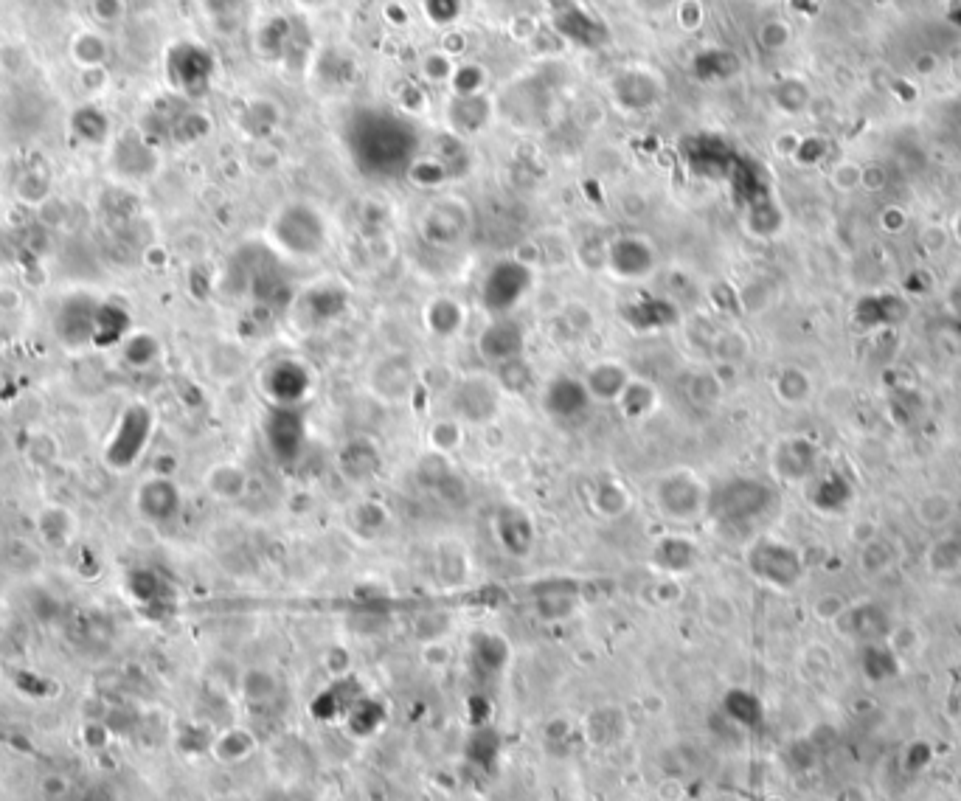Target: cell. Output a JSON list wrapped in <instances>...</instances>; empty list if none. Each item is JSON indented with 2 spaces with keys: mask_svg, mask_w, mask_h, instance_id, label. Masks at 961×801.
I'll use <instances>...</instances> for the list:
<instances>
[{
  "mask_svg": "<svg viewBox=\"0 0 961 801\" xmlns=\"http://www.w3.org/2000/svg\"><path fill=\"white\" fill-rule=\"evenodd\" d=\"M155 436V414L144 402H133L113 422L110 433L104 436L102 461L110 473H130L138 461L144 459L149 442Z\"/></svg>",
  "mask_w": 961,
  "mask_h": 801,
  "instance_id": "6da1fadb",
  "label": "cell"
},
{
  "mask_svg": "<svg viewBox=\"0 0 961 801\" xmlns=\"http://www.w3.org/2000/svg\"><path fill=\"white\" fill-rule=\"evenodd\" d=\"M773 501V490L762 484L759 478H728L709 490V512L711 518L723 523H745V520L759 518Z\"/></svg>",
  "mask_w": 961,
  "mask_h": 801,
  "instance_id": "7a4b0ae2",
  "label": "cell"
},
{
  "mask_svg": "<svg viewBox=\"0 0 961 801\" xmlns=\"http://www.w3.org/2000/svg\"><path fill=\"white\" fill-rule=\"evenodd\" d=\"M655 506L672 520H697L709 512V487L692 470H672L655 484Z\"/></svg>",
  "mask_w": 961,
  "mask_h": 801,
  "instance_id": "3957f363",
  "label": "cell"
},
{
  "mask_svg": "<svg viewBox=\"0 0 961 801\" xmlns=\"http://www.w3.org/2000/svg\"><path fill=\"white\" fill-rule=\"evenodd\" d=\"M273 237L281 251L293 256H315L326 245V223L312 206H287L273 223Z\"/></svg>",
  "mask_w": 961,
  "mask_h": 801,
  "instance_id": "277c9868",
  "label": "cell"
},
{
  "mask_svg": "<svg viewBox=\"0 0 961 801\" xmlns=\"http://www.w3.org/2000/svg\"><path fill=\"white\" fill-rule=\"evenodd\" d=\"M532 287V270L523 262H501L481 284V304L492 318H506Z\"/></svg>",
  "mask_w": 961,
  "mask_h": 801,
  "instance_id": "5b68a950",
  "label": "cell"
},
{
  "mask_svg": "<svg viewBox=\"0 0 961 801\" xmlns=\"http://www.w3.org/2000/svg\"><path fill=\"white\" fill-rule=\"evenodd\" d=\"M748 565L756 577L768 582L773 588H793L801 579V557L799 551L779 540H756L754 549L748 551Z\"/></svg>",
  "mask_w": 961,
  "mask_h": 801,
  "instance_id": "8992f818",
  "label": "cell"
},
{
  "mask_svg": "<svg viewBox=\"0 0 961 801\" xmlns=\"http://www.w3.org/2000/svg\"><path fill=\"white\" fill-rule=\"evenodd\" d=\"M265 442L273 459L290 464L301 456L307 442V419L298 405H273L265 419Z\"/></svg>",
  "mask_w": 961,
  "mask_h": 801,
  "instance_id": "52a82bcc",
  "label": "cell"
},
{
  "mask_svg": "<svg viewBox=\"0 0 961 801\" xmlns=\"http://www.w3.org/2000/svg\"><path fill=\"white\" fill-rule=\"evenodd\" d=\"M453 411L459 416V422L484 425L501 411V386L492 383L489 377H478V374L464 377L453 394Z\"/></svg>",
  "mask_w": 961,
  "mask_h": 801,
  "instance_id": "ba28073f",
  "label": "cell"
},
{
  "mask_svg": "<svg viewBox=\"0 0 961 801\" xmlns=\"http://www.w3.org/2000/svg\"><path fill=\"white\" fill-rule=\"evenodd\" d=\"M593 405L596 402H593L591 391H588L582 377L560 374V377L548 380V386L543 388V408L557 422H579V419L591 414Z\"/></svg>",
  "mask_w": 961,
  "mask_h": 801,
  "instance_id": "9c48e42d",
  "label": "cell"
},
{
  "mask_svg": "<svg viewBox=\"0 0 961 801\" xmlns=\"http://www.w3.org/2000/svg\"><path fill=\"white\" fill-rule=\"evenodd\" d=\"M183 509V492L166 475H149L135 490V512L149 523H169Z\"/></svg>",
  "mask_w": 961,
  "mask_h": 801,
  "instance_id": "30bf717a",
  "label": "cell"
},
{
  "mask_svg": "<svg viewBox=\"0 0 961 801\" xmlns=\"http://www.w3.org/2000/svg\"><path fill=\"white\" fill-rule=\"evenodd\" d=\"M96 298L90 296H68L60 304V310L54 315V332L60 343H65L68 349H82L93 343V327H96V312H99Z\"/></svg>",
  "mask_w": 961,
  "mask_h": 801,
  "instance_id": "8fae6325",
  "label": "cell"
},
{
  "mask_svg": "<svg viewBox=\"0 0 961 801\" xmlns=\"http://www.w3.org/2000/svg\"><path fill=\"white\" fill-rule=\"evenodd\" d=\"M605 262L619 279H624V282H638V279H647L652 270H655L658 256H655V248H652L647 239L619 237L607 245Z\"/></svg>",
  "mask_w": 961,
  "mask_h": 801,
  "instance_id": "7c38bea8",
  "label": "cell"
},
{
  "mask_svg": "<svg viewBox=\"0 0 961 801\" xmlns=\"http://www.w3.org/2000/svg\"><path fill=\"white\" fill-rule=\"evenodd\" d=\"M467 228H470V211L456 197L436 200L422 220V231L433 245H456L464 239Z\"/></svg>",
  "mask_w": 961,
  "mask_h": 801,
  "instance_id": "4fadbf2b",
  "label": "cell"
},
{
  "mask_svg": "<svg viewBox=\"0 0 961 801\" xmlns=\"http://www.w3.org/2000/svg\"><path fill=\"white\" fill-rule=\"evenodd\" d=\"M478 352H481L484 360L495 363V366H501L506 360H515V357H523V352H526V332L509 315L506 318H492V324L478 338Z\"/></svg>",
  "mask_w": 961,
  "mask_h": 801,
  "instance_id": "5bb4252c",
  "label": "cell"
},
{
  "mask_svg": "<svg viewBox=\"0 0 961 801\" xmlns=\"http://www.w3.org/2000/svg\"><path fill=\"white\" fill-rule=\"evenodd\" d=\"M371 386L374 391L391 402L405 400L416 386V366L408 355H388L383 357L374 371H371Z\"/></svg>",
  "mask_w": 961,
  "mask_h": 801,
  "instance_id": "9a60e30c",
  "label": "cell"
},
{
  "mask_svg": "<svg viewBox=\"0 0 961 801\" xmlns=\"http://www.w3.org/2000/svg\"><path fill=\"white\" fill-rule=\"evenodd\" d=\"M265 391L273 405H301L310 391V374L296 360H279L267 369Z\"/></svg>",
  "mask_w": 961,
  "mask_h": 801,
  "instance_id": "2e32d148",
  "label": "cell"
},
{
  "mask_svg": "<svg viewBox=\"0 0 961 801\" xmlns=\"http://www.w3.org/2000/svg\"><path fill=\"white\" fill-rule=\"evenodd\" d=\"M582 380H585V386L591 391L593 402H613V405H616L633 377H630V371L624 369L621 363H616V360H602V363H596V366L585 371Z\"/></svg>",
  "mask_w": 961,
  "mask_h": 801,
  "instance_id": "e0dca14e",
  "label": "cell"
},
{
  "mask_svg": "<svg viewBox=\"0 0 961 801\" xmlns=\"http://www.w3.org/2000/svg\"><path fill=\"white\" fill-rule=\"evenodd\" d=\"M495 529H498L503 549L509 551V554H515V557L529 554L534 540V529L532 520H529V515H526L523 509H518V506H503L501 512H498V518H495Z\"/></svg>",
  "mask_w": 961,
  "mask_h": 801,
  "instance_id": "ac0fdd59",
  "label": "cell"
},
{
  "mask_svg": "<svg viewBox=\"0 0 961 801\" xmlns=\"http://www.w3.org/2000/svg\"><path fill=\"white\" fill-rule=\"evenodd\" d=\"M133 329L135 327L130 312L124 310V307L110 304V301H102L99 312H96V327H93V343H90V346H99V349L121 346L124 338H127Z\"/></svg>",
  "mask_w": 961,
  "mask_h": 801,
  "instance_id": "d6986e66",
  "label": "cell"
},
{
  "mask_svg": "<svg viewBox=\"0 0 961 801\" xmlns=\"http://www.w3.org/2000/svg\"><path fill=\"white\" fill-rule=\"evenodd\" d=\"M773 467L776 473L787 478V481H801L813 473L815 467V450L813 445H807L804 439H787L776 447L773 453Z\"/></svg>",
  "mask_w": 961,
  "mask_h": 801,
  "instance_id": "ffe728a7",
  "label": "cell"
},
{
  "mask_svg": "<svg viewBox=\"0 0 961 801\" xmlns=\"http://www.w3.org/2000/svg\"><path fill=\"white\" fill-rule=\"evenodd\" d=\"M624 318L636 332H658V329H669L678 321V310L664 298H644V301H636L633 307H627Z\"/></svg>",
  "mask_w": 961,
  "mask_h": 801,
  "instance_id": "44dd1931",
  "label": "cell"
},
{
  "mask_svg": "<svg viewBox=\"0 0 961 801\" xmlns=\"http://www.w3.org/2000/svg\"><path fill=\"white\" fill-rule=\"evenodd\" d=\"M447 119L453 124L456 135H473L484 130L489 121L487 96H453Z\"/></svg>",
  "mask_w": 961,
  "mask_h": 801,
  "instance_id": "7402d4cb",
  "label": "cell"
},
{
  "mask_svg": "<svg viewBox=\"0 0 961 801\" xmlns=\"http://www.w3.org/2000/svg\"><path fill=\"white\" fill-rule=\"evenodd\" d=\"M914 518L922 526H928V529H942V526H947L950 520L956 518V501L942 490L925 492V495H919L917 504H914Z\"/></svg>",
  "mask_w": 961,
  "mask_h": 801,
  "instance_id": "603a6c76",
  "label": "cell"
},
{
  "mask_svg": "<svg viewBox=\"0 0 961 801\" xmlns=\"http://www.w3.org/2000/svg\"><path fill=\"white\" fill-rule=\"evenodd\" d=\"M377 467H380V456H377L374 445L366 442V439H352L349 445L343 447L341 470L352 481H366V478L377 473Z\"/></svg>",
  "mask_w": 961,
  "mask_h": 801,
  "instance_id": "cb8c5ba5",
  "label": "cell"
},
{
  "mask_svg": "<svg viewBox=\"0 0 961 801\" xmlns=\"http://www.w3.org/2000/svg\"><path fill=\"white\" fill-rule=\"evenodd\" d=\"M425 321L436 338H453L464 327V307L453 298H436V301H430Z\"/></svg>",
  "mask_w": 961,
  "mask_h": 801,
  "instance_id": "d4e9b609",
  "label": "cell"
},
{
  "mask_svg": "<svg viewBox=\"0 0 961 801\" xmlns=\"http://www.w3.org/2000/svg\"><path fill=\"white\" fill-rule=\"evenodd\" d=\"M121 357H124V363H127L130 369H149V366H155L158 357H161V343H158V338H155L152 332H138V329H133V332L124 338V343H121Z\"/></svg>",
  "mask_w": 961,
  "mask_h": 801,
  "instance_id": "484cf974",
  "label": "cell"
},
{
  "mask_svg": "<svg viewBox=\"0 0 961 801\" xmlns=\"http://www.w3.org/2000/svg\"><path fill=\"white\" fill-rule=\"evenodd\" d=\"M37 529H40V537H43L45 543L62 546V543L71 540V534H74L76 529V520L65 506H45L43 512L37 515Z\"/></svg>",
  "mask_w": 961,
  "mask_h": 801,
  "instance_id": "4316f807",
  "label": "cell"
},
{
  "mask_svg": "<svg viewBox=\"0 0 961 801\" xmlns=\"http://www.w3.org/2000/svg\"><path fill=\"white\" fill-rule=\"evenodd\" d=\"M928 568L939 577H953L961 571V540L959 537H939L928 551Z\"/></svg>",
  "mask_w": 961,
  "mask_h": 801,
  "instance_id": "83f0119b",
  "label": "cell"
},
{
  "mask_svg": "<svg viewBox=\"0 0 961 801\" xmlns=\"http://www.w3.org/2000/svg\"><path fill=\"white\" fill-rule=\"evenodd\" d=\"M655 402H658V397H655V388L650 383L630 380V386L624 388V394H621L616 405L624 411L627 419H641V416H647L655 408Z\"/></svg>",
  "mask_w": 961,
  "mask_h": 801,
  "instance_id": "f1b7e54d",
  "label": "cell"
},
{
  "mask_svg": "<svg viewBox=\"0 0 961 801\" xmlns=\"http://www.w3.org/2000/svg\"><path fill=\"white\" fill-rule=\"evenodd\" d=\"M487 82L489 71L484 65H478V62H461V65H456V71H453L450 88H453V96H481V90L487 88Z\"/></svg>",
  "mask_w": 961,
  "mask_h": 801,
  "instance_id": "f546056e",
  "label": "cell"
},
{
  "mask_svg": "<svg viewBox=\"0 0 961 801\" xmlns=\"http://www.w3.org/2000/svg\"><path fill=\"white\" fill-rule=\"evenodd\" d=\"M810 374L801 369H784L779 377H776V394L784 405H804L807 397H810Z\"/></svg>",
  "mask_w": 961,
  "mask_h": 801,
  "instance_id": "4dcf8cb0",
  "label": "cell"
},
{
  "mask_svg": "<svg viewBox=\"0 0 961 801\" xmlns=\"http://www.w3.org/2000/svg\"><path fill=\"white\" fill-rule=\"evenodd\" d=\"M630 498H627V490L621 487L619 481H599L593 487V506L599 515L605 518H619L621 512L627 509Z\"/></svg>",
  "mask_w": 961,
  "mask_h": 801,
  "instance_id": "1f68e13d",
  "label": "cell"
},
{
  "mask_svg": "<svg viewBox=\"0 0 961 801\" xmlns=\"http://www.w3.org/2000/svg\"><path fill=\"white\" fill-rule=\"evenodd\" d=\"M655 560L658 565H664L666 571H686L695 563V549H692V543H686L681 537H669L655 549Z\"/></svg>",
  "mask_w": 961,
  "mask_h": 801,
  "instance_id": "d6a6232c",
  "label": "cell"
},
{
  "mask_svg": "<svg viewBox=\"0 0 961 801\" xmlns=\"http://www.w3.org/2000/svg\"><path fill=\"white\" fill-rule=\"evenodd\" d=\"M529 383H532V369H529L526 357H515V360H506L498 366V386L503 391L520 394L529 388Z\"/></svg>",
  "mask_w": 961,
  "mask_h": 801,
  "instance_id": "836d02e7",
  "label": "cell"
},
{
  "mask_svg": "<svg viewBox=\"0 0 961 801\" xmlns=\"http://www.w3.org/2000/svg\"><path fill=\"white\" fill-rule=\"evenodd\" d=\"M242 487H245V475L239 473V467L222 464V467H214L208 473V490L220 495V498H237Z\"/></svg>",
  "mask_w": 961,
  "mask_h": 801,
  "instance_id": "e575fe53",
  "label": "cell"
},
{
  "mask_svg": "<svg viewBox=\"0 0 961 801\" xmlns=\"http://www.w3.org/2000/svg\"><path fill=\"white\" fill-rule=\"evenodd\" d=\"M343 301H346V298H343L341 293H335L332 287H326V290H315V293L307 296V310H310L307 315H312L315 321H329V318L341 315Z\"/></svg>",
  "mask_w": 961,
  "mask_h": 801,
  "instance_id": "d590c367",
  "label": "cell"
},
{
  "mask_svg": "<svg viewBox=\"0 0 961 801\" xmlns=\"http://www.w3.org/2000/svg\"><path fill=\"white\" fill-rule=\"evenodd\" d=\"M894 549L888 546L886 540H880V537H874L872 543H866L863 546V568H866V574H886L888 568L894 565Z\"/></svg>",
  "mask_w": 961,
  "mask_h": 801,
  "instance_id": "8d00e7d4",
  "label": "cell"
},
{
  "mask_svg": "<svg viewBox=\"0 0 961 801\" xmlns=\"http://www.w3.org/2000/svg\"><path fill=\"white\" fill-rule=\"evenodd\" d=\"M456 65H459V62L439 48V51H430L428 57L422 60V74H425L428 82H447V85H450Z\"/></svg>",
  "mask_w": 961,
  "mask_h": 801,
  "instance_id": "74e56055",
  "label": "cell"
},
{
  "mask_svg": "<svg viewBox=\"0 0 961 801\" xmlns=\"http://www.w3.org/2000/svg\"><path fill=\"white\" fill-rule=\"evenodd\" d=\"M214 754L225 762L231 759H242L251 754V737L245 731H228L225 737H220V742L214 745Z\"/></svg>",
  "mask_w": 961,
  "mask_h": 801,
  "instance_id": "f35d334b",
  "label": "cell"
},
{
  "mask_svg": "<svg viewBox=\"0 0 961 801\" xmlns=\"http://www.w3.org/2000/svg\"><path fill=\"white\" fill-rule=\"evenodd\" d=\"M832 183H835V189H841V192L858 189L860 183H863V166L852 164V161H843V164L832 169Z\"/></svg>",
  "mask_w": 961,
  "mask_h": 801,
  "instance_id": "ab89813d",
  "label": "cell"
},
{
  "mask_svg": "<svg viewBox=\"0 0 961 801\" xmlns=\"http://www.w3.org/2000/svg\"><path fill=\"white\" fill-rule=\"evenodd\" d=\"M846 608H849V602L841 599V596H821V599L815 602V616H818L821 622H838L843 613H846Z\"/></svg>",
  "mask_w": 961,
  "mask_h": 801,
  "instance_id": "60d3db41",
  "label": "cell"
},
{
  "mask_svg": "<svg viewBox=\"0 0 961 801\" xmlns=\"http://www.w3.org/2000/svg\"><path fill=\"white\" fill-rule=\"evenodd\" d=\"M433 442H436V447H442V450H453V447L459 445V422H442V425H436Z\"/></svg>",
  "mask_w": 961,
  "mask_h": 801,
  "instance_id": "b9f144b4",
  "label": "cell"
},
{
  "mask_svg": "<svg viewBox=\"0 0 961 801\" xmlns=\"http://www.w3.org/2000/svg\"><path fill=\"white\" fill-rule=\"evenodd\" d=\"M20 304H23V296H20V293H15L12 287H0V312L20 310Z\"/></svg>",
  "mask_w": 961,
  "mask_h": 801,
  "instance_id": "7bdbcfd3",
  "label": "cell"
}]
</instances>
